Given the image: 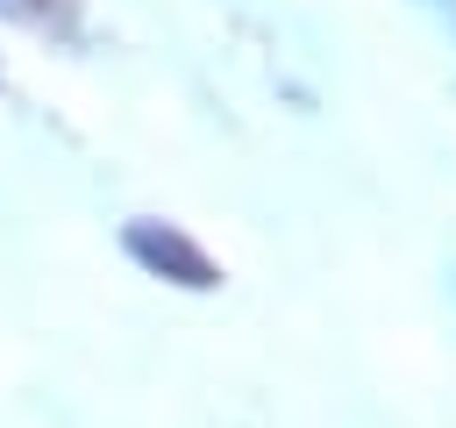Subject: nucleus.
I'll list each match as a JSON object with an SVG mask.
<instances>
[{"mask_svg":"<svg viewBox=\"0 0 456 428\" xmlns=\"http://www.w3.org/2000/svg\"><path fill=\"white\" fill-rule=\"evenodd\" d=\"M121 250L150 271V278H171V285H185V292H207V285H221V271H214V257L178 228V221H128L121 228Z\"/></svg>","mask_w":456,"mask_h":428,"instance_id":"nucleus-1","label":"nucleus"},{"mask_svg":"<svg viewBox=\"0 0 456 428\" xmlns=\"http://www.w3.org/2000/svg\"><path fill=\"white\" fill-rule=\"evenodd\" d=\"M0 7H21V0H0Z\"/></svg>","mask_w":456,"mask_h":428,"instance_id":"nucleus-2","label":"nucleus"}]
</instances>
